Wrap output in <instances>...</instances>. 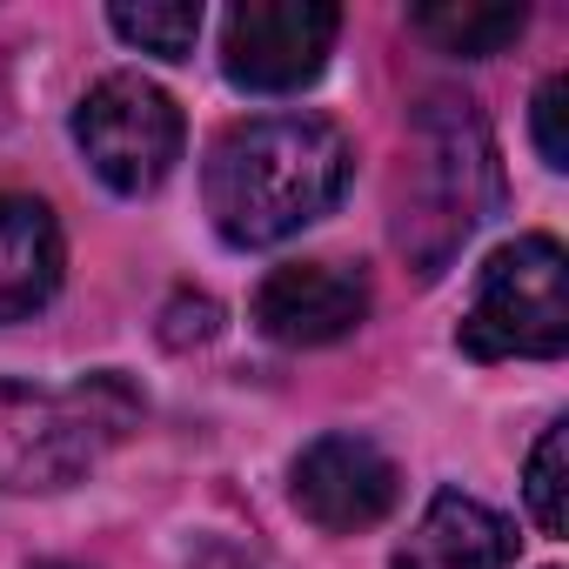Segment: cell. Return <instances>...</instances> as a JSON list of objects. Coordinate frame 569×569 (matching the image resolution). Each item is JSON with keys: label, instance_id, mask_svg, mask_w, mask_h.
Instances as JSON below:
<instances>
[{"label": "cell", "instance_id": "obj_1", "mask_svg": "<svg viewBox=\"0 0 569 569\" xmlns=\"http://www.w3.org/2000/svg\"><path fill=\"white\" fill-rule=\"evenodd\" d=\"M356 174V148L322 114H254L234 121L201 168L208 221L228 248H274L316 228Z\"/></svg>", "mask_w": 569, "mask_h": 569}, {"label": "cell", "instance_id": "obj_2", "mask_svg": "<svg viewBox=\"0 0 569 569\" xmlns=\"http://www.w3.org/2000/svg\"><path fill=\"white\" fill-rule=\"evenodd\" d=\"M502 174H496V141L462 94H429L409 114V174L396 194V248L402 261L436 281L456 248L496 214Z\"/></svg>", "mask_w": 569, "mask_h": 569}, {"label": "cell", "instance_id": "obj_3", "mask_svg": "<svg viewBox=\"0 0 569 569\" xmlns=\"http://www.w3.org/2000/svg\"><path fill=\"white\" fill-rule=\"evenodd\" d=\"M134 422H141V396L121 369H94L74 389L0 382V489L54 496L81 482Z\"/></svg>", "mask_w": 569, "mask_h": 569}, {"label": "cell", "instance_id": "obj_4", "mask_svg": "<svg viewBox=\"0 0 569 569\" xmlns=\"http://www.w3.org/2000/svg\"><path fill=\"white\" fill-rule=\"evenodd\" d=\"M456 342L476 362H549L569 349V254L556 234H516L482 261Z\"/></svg>", "mask_w": 569, "mask_h": 569}, {"label": "cell", "instance_id": "obj_5", "mask_svg": "<svg viewBox=\"0 0 569 569\" xmlns=\"http://www.w3.org/2000/svg\"><path fill=\"white\" fill-rule=\"evenodd\" d=\"M74 148L88 154L101 188L141 201L174 174V161L188 148V128H181L174 94L154 88L148 74H108L74 108Z\"/></svg>", "mask_w": 569, "mask_h": 569}, {"label": "cell", "instance_id": "obj_6", "mask_svg": "<svg viewBox=\"0 0 569 569\" xmlns=\"http://www.w3.org/2000/svg\"><path fill=\"white\" fill-rule=\"evenodd\" d=\"M336 34L329 0H241L221 28V74L241 94H296L329 68Z\"/></svg>", "mask_w": 569, "mask_h": 569}, {"label": "cell", "instance_id": "obj_7", "mask_svg": "<svg viewBox=\"0 0 569 569\" xmlns=\"http://www.w3.org/2000/svg\"><path fill=\"white\" fill-rule=\"evenodd\" d=\"M402 496V469L369 442V436H316L296 469H289V502L322 529V536H362L376 529Z\"/></svg>", "mask_w": 569, "mask_h": 569}, {"label": "cell", "instance_id": "obj_8", "mask_svg": "<svg viewBox=\"0 0 569 569\" xmlns=\"http://www.w3.org/2000/svg\"><path fill=\"white\" fill-rule=\"evenodd\" d=\"M369 274L349 261H289L254 289V329L281 349H322L362 329Z\"/></svg>", "mask_w": 569, "mask_h": 569}, {"label": "cell", "instance_id": "obj_9", "mask_svg": "<svg viewBox=\"0 0 569 569\" xmlns=\"http://www.w3.org/2000/svg\"><path fill=\"white\" fill-rule=\"evenodd\" d=\"M509 562H516L509 516H496L462 489H436L422 522L396 549V569H509Z\"/></svg>", "mask_w": 569, "mask_h": 569}, {"label": "cell", "instance_id": "obj_10", "mask_svg": "<svg viewBox=\"0 0 569 569\" xmlns=\"http://www.w3.org/2000/svg\"><path fill=\"white\" fill-rule=\"evenodd\" d=\"M68 268V241L48 201L0 194V322H28L54 302Z\"/></svg>", "mask_w": 569, "mask_h": 569}, {"label": "cell", "instance_id": "obj_11", "mask_svg": "<svg viewBox=\"0 0 569 569\" xmlns=\"http://www.w3.org/2000/svg\"><path fill=\"white\" fill-rule=\"evenodd\" d=\"M409 28H416L422 41H436L442 54L489 61V54H502L509 41H522L529 8H502V0H422V8H409Z\"/></svg>", "mask_w": 569, "mask_h": 569}, {"label": "cell", "instance_id": "obj_12", "mask_svg": "<svg viewBox=\"0 0 569 569\" xmlns=\"http://www.w3.org/2000/svg\"><path fill=\"white\" fill-rule=\"evenodd\" d=\"M108 28L154 61H188L201 41V0H114Z\"/></svg>", "mask_w": 569, "mask_h": 569}, {"label": "cell", "instance_id": "obj_13", "mask_svg": "<svg viewBox=\"0 0 569 569\" xmlns=\"http://www.w3.org/2000/svg\"><path fill=\"white\" fill-rule=\"evenodd\" d=\"M562 489H569V422H549L542 442L529 449V476H522V502H529V516H536L542 536H562L569 529Z\"/></svg>", "mask_w": 569, "mask_h": 569}, {"label": "cell", "instance_id": "obj_14", "mask_svg": "<svg viewBox=\"0 0 569 569\" xmlns=\"http://www.w3.org/2000/svg\"><path fill=\"white\" fill-rule=\"evenodd\" d=\"M562 108H569V81L562 74H549L542 88H536V114H529V128H536V154H542V168H569V141H562Z\"/></svg>", "mask_w": 569, "mask_h": 569}, {"label": "cell", "instance_id": "obj_15", "mask_svg": "<svg viewBox=\"0 0 569 569\" xmlns=\"http://www.w3.org/2000/svg\"><path fill=\"white\" fill-rule=\"evenodd\" d=\"M221 336V309L208 296H174L161 309V342L168 349H194V342H214Z\"/></svg>", "mask_w": 569, "mask_h": 569}, {"label": "cell", "instance_id": "obj_16", "mask_svg": "<svg viewBox=\"0 0 569 569\" xmlns=\"http://www.w3.org/2000/svg\"><path fill=\"white\" fill-rule=\"evenodd\" d=\"M34 569H74V562H34Z\"/></svg>", "mask_w": 569, "mask_h": 569}]
</instances>
